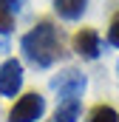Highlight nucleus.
<instances>
[{
	"mask_svg": "<svg viewBox=\"0 0 119 122\" xmlns=\"http://www.w3.org/2000/svg\"><path fill=\"white\" fill-rule=\"evenodd\" d=\"M20 51H23V60L31 62L34 68H51L54 62H60L65 57V46L57 23L51 17L37 20L34 29H29L20 37Z\"/></svg>",
	"mask_w": 119,
	"mask_h": 122,
	"instance_id": "f257e3e1",
	"label": "nucleus"
},
{
	"mask_svg": "<svg viewBox=\"0 0 119 122\" xmlns=\"http://www.w3.org/2000/svg\"><path fill=\"white\" fill-rule=\"evenodd\" d=\"M71 46H74L77 57H82V60H99L102 57V37L96 29H77V34L71 37Z\"/></svg>",
	"mask_w": 119,
	"mask_h": 122,
	"instance_id": "20e7f679",
	"label": "nucleus"
},
{
	"mask_svg": "<svg viewBox=\"0 0 119 122\" xmlns=\"http://www.w3.org/2000/svg\"><path fill=\"white\" fill-rule=\"evenodd\" d=\"M20 3H23V0H0V6H3V9H9V11H17V9H20Z\"/></svg>",
	"mask_w": 119,
	"mask_h": 122,
	"instance_id": "9b49d317",
	"label": "nucleus"
},
{
	"mask_svg": "<svg viewBox=\"0 0 119 122\" xmlns=\"http://www.w3.org/2000/svg\"><path fill=\"white\" fill-rule=\"evenodd\" d=\"M108 46L119 48V11L111 17V23H108Z\"/></svg>",
	"mask_w": 119,
	"mask_h": 122,
	"instance_id": "1a4fd4ad",
	"label": "nucleus"
},
{
	"mask_svg": "<svg viewBox=\"0 0 119 122\" xmlns=\"http://www.w3.org/2000/svg\"><path fill=\"white\" fill-rule=\"evenodd\" d=\"M11 31H14V14L0 6V34H11Z\"/></svg>",
	"mask_w": 119,
	"mask_h": 122,
	"instance_id": "9d476101",
	"label": "nucleus"
},
{
	"mask_svg": "<svg viewBox=\"0 0 119 122\" xmlns=\"http://www.w3.org/2000/svg\"><path fill=\"white\" fill-rule=\"evenodd\" d=\"M85 122H119V111L108 102H96L88 111V119Z\"/></svg>",
	"mask_w": 119,
	"mask_h": 122,
	"instance_id": "6e6552de",
	"label": "nucleus"
},
{
	"mask_svg": "<svg viewBox=\"0 0 119 122\" xmlns=\"http://www.w3.org/2000/svg\"><path fill=\"white\" fill-rule=\"evenodd\" d=\"M79 114H82V102L79 99H60L51 122H77Z\"/></svg>",
	"mask_w": 119,
	"mask_h": 122,
	"instance_id": "0eeeda50",
	"label": "nucleus"
},
{
	"mask_svg": "<svg viewBox=\"0 0 119 122\" xmlns=\"http://www.w3.org/2000/svg\"><path fill=\"white\" fill-rule=\"evenodd\" d=\"M51 88L60 94V99H79L88 88V77L79 68H65L57 77H51Z\"/></svg>",
	"mask_w": 119,
	"mask_h": 122,
	"instance_id": "f03ea898",
	"label": "nucleus"
},
{
	"mask_svg": "<svg viewBox=\"0 0 119 122\" xmlns=\"http://www.w3.org/2000/svg\"><path fill=\"white\" fill-rule=\"evenodd\" d=\"M85 9H88V0H54V11L68 23L79 20L85 14Z\"/></svg>",
	"mask_w": 119,
	"mask_h": 122,
	"instance_id": "423d86ee",
	"label": "nucleus"
},
{
	"mask_svg": "<svg viewBox=\"0 0 119 122\" xmlns=\"http://www.w3.org/2000/svg\"><path fill=\"white\" fill-rule=\"evenodd\" d=\"M23 62L14 60V57H9V60L0 65V97H17L20 88H23Z\"/></svg>",
	"mask_w": 119,
	"mask_h": 122,
	"instance_id": "39448f33",
	"label": "nucleus"
},
{
	"mask_svg": "<svg viewBox=\"0 0 119 122\" xmlns=\"http://www.w3.org/2000/svg\"><path fill=\"white\" fill-rule=\"evenodd\" d=\"M43 114H45V97L37 91H29L11 105L9 122H37L43 119Z\"/></svg>",
	"mask_w": 119,
	"mask_h": 122,
	"instance_id": "7ed1b4c3",
	"label": "nucleus"
},
{
	"mask_svg": "<svg viewBox=\"0 0 119 122\" xmlns=\"http://www.w3.org/2000/svg\"><path fill=\"white\" fill-rule=\"evenodd\" d=\"M116 77H119V62H116Z\"/></svg>",
	"mask_w": 119,
	"mask_h": 122,
	"instance_id": "f8f14e48",
	"label": "nucleus"
}]
</instances>
